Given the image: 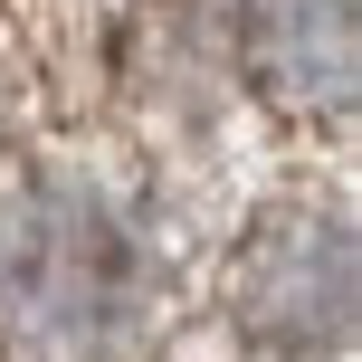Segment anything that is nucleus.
Returning <instances> with one entry per match:
<instances>
[{"label":"nucleus","mask_w":362,"mask_h":362,"mask_svg":"<svg viewBox=\"0 0 362 362\" xmlns=\"http://www.w3.org/2000/svg\"><path fill=\"white\" fill-rule=\"evenodd\" d=\"M238 57L286 115L353 105V0H238Z\"/></svg>","instance_id":"3"},{"label":"nucleus","mask_w":362,"mask_h":362,"mask_svg":"<svg viewBox=\"0 0 362 362\" xmlns=\"http://www.w3.org/2000/svg\"><path fill=\"white\" fill-rule=\"evenodd\" d=\"M229 315L276 362L344 353L353 344V229L334 210H276L229 276Z\"/></svg>","instance_id":"2"},{"label":"nucleus","mask_w":362,"mask_h":362,"mask_svg":"<svg viewBox=\"0 0 362 362\" xmlns=\"http://www.w3.org/2000/svg\"><path fill=\"white\" fill-rule=\"evenodd\" d=\"M153 267L86 191H38L0 229V325L29 362H115L144 325Z\"/></svg>","instance_id":"1"}]
</instances>
